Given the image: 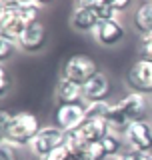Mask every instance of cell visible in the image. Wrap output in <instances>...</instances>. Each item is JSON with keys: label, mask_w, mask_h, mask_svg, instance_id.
I'll list each match as a JSON object with an SVG mask.
<instances>
[{"label": "cell", "mask_w": 152, "mask_h": 160, "mask_svg": "<svg viewBox=\"0 0 152 160\" xmlns=\"http://www.w3.org/2000/svg\"><path fill=\"white\" fill-rule=\"evenodd\" d=\"M126 150L132 152H152V122L148 120H138L132 122L122 132Z\"/></svg>", "instance_id": "8992f818"}, {"label": "cell", "mask_w": 152, "mask_h": 160, "mask_svg": "<svg viewBox=\"0 0 152 160\" xmlns=\"http://www.w3.org/2000/svg\"><path fill=\"white\" fill-rule=\"evenodd\" d=\"M70 24H72V28L78 30V32H94L96 26L100 24V18H98V14H96V10L78 6L72 12Z\"/></svg>", "instance_id": "5bb4252c"}, {"label": "cell", "mask_w": 152, "mask_h": 160, "mask_svg": "<svg viewBox=\"0 0 152 160\" xmlns=\"http://www.w3.org/2000/svg\"><path fill=\"white\" fill-rule=\"evenodd\" d=\"M116 160H134V154L130 152V150H124V152L120 154V156L116 158Z\"/></svg>", "instance_id": "f1b7e54d"}, {"label": "cell", "mask_w": 152, "mask_h": 160, "mask_svg": "<svg viewBox=\"0 0 152 160\" xmlns=\"http://www.w3.org/2000/svg\"><path fill=\"white\" fill-rule=\"evenodd\" d=\"M146 114H148V100H146V96L138 92H130L124 98H120L118 102L112 104L108 122L112 126V130L122 134L132 122L146 120Z\"/></svg>", "instance_id": "7a4b0ae2"}, {"label": "cell", "mask_w": 152, "mask_h": 160, "mask_svg": "<svg viewBox=\"0 0 152 160\" xmlns=\"http://www.w3.org/2000/svg\"><path fill=\"white\" fill-rule=\"evenodd\" d=\"M132 26L140 36H150L152 34V2H144L134 10Z\"/></svg>", "instance_id": "9a60e30c"}, {"label": "cell", "mask_w": 152, "mask_h": 160, "mask_svg": "<svg viewBox=\"0 0 152 160\" xmlns=\"http://www.w3.org/2000/svg\"><path fill=\"white\" fill-rule=\"evenodd\" d=\"M98 64L92 56L88 54H70V56L62 62L60 68V78L72 80V82L84 86L94 74H98Z\"/></svg>", "instance_id": "3957f363"}, {"label": "cell", "mask_w": 152, "mask_h": 160, "mask_svg": "<svg viewBox=\"0 0 152 160\" xmlns=\"http://www.w3.org/2000/svg\"><path fill=\"white\" fill-rule=\"evenodd\" d=\"M132 154H134V160H152V152H132Z\"/></svg>", "instance_id": "83f0119b"}, {"label": "cell", "mask_w": 152, "mask_h": 160, "mask_svg": "<svg viewBox=\"0 0 152 160\" xmlns=\"http://www.w3.org/2000/svg\"><path fill=\"white\" fill-rule=\"evenodd\" d=\"M102 2H106V0H78V6H82V8H92L96 10L100 6Z\"/></svg>", "instance_id": "4316f807"}, {"label": "cell", "mask_w": 152, "mask_h": 160, "mask_svg": "<svg viewBox=\"0 0 152 160\" xmlns=\"http://www.w3.org/2000/svg\"><path fill=\"white\" fill-rule=\"evenodd\" d=\"M108 4H110V6H112L116 12L120 14V12H126V10L132 6L134 0H108Z\"/></svg>", "instance_id": "484cf974"}, {"label": "cell", "mask_w": 152, "mask_h": 160, "mask_svg": "<svg viewBox=\"0 0 152 160\" xmlns=\"http://www.w3.org/2000/svg\"><path fill=\"white\" fill-rule=\"evenodd\" d=\"M150 98H152V96H150Z\"/></svg>", "instance_id": "1f68e13d"}, {"label": "cell", "mask_w": 152, "mask_h": 160, "mask_svg": "<svg viewBox=\"0 0 152 160\" xmlns=\"http://www.w3.org/2000/svg\"><path fill=\"white\" fill-rule=\"evenodd\" d=\"M110 132H112L110 122L108 120H102V118H86L84 122L76 128V134L80 136V140H82L86 146L104 140Z\"/></svg>", "instance_id": "ba28073f"}, {"label": "cell", "mask_w": 152, "mask_h": 160, "mask_svg": "<svg viewBox=\"0 0 152 160\" xmlns=\"http://www.w3.org/2000/svg\"><path fill=\"white\" fill-rule=\"evenodd\" d=\"M34 2H36V4H40V6H46V4H50L52 0H34Z\"/></svg>", "instance_id": "f546056e"}, {"label": "cell", "mask_w": 152, "mask_h": 160, "mask_svg": "<svg viewBox=\"0 0 152 160\" xmlns=\"http://www.w3.org/2000/svg\"><path fill=\"white\" fill-rule=\"evenodd\" d=\"M112 104L108 100H96V102H86V118H102L108 120Z\"/></svg>", "instance_id": "ac0fdd59"}, {"label": "cell", "mask_w": 152, "mask_h": 160, "mask_svg": "<svg viewBox=\"0 0 152 160\" xmlns=\"http://www.w3.org/2000/svg\"><path fill=\"white\" fill-rule=\"evenodd\" d=\"M94 38L102 46H116L124 38V26L118 18L112 20H102L94 30Z\"/></svg>", "instance_id": "8fae6325"}, {"label": "cell", "mask_w": 152, "mask_h": 160, "mask_svg": "<svg viewBox=\"0 0 152 160\" xmlns=\"http://www.w3.org/2000/svg\"><path fill=\"white\" fill-rule=\"evenodd\" d=\"M0 132L2 140L10 142L16 148L30 146L36 134L42 130V124L36 114L32 112H16L10 114L8 110H2V120H0Z\"/></svg>", "instance_id": "6da1fadb"}, {"label": "cell", "mask_w": 152, "mask_h": 160, "mask_svg": "<svg viewBox=\"0 0 152 160\" xmlns=\"http://www.w3.org/2000/svg\"><path fill=\"white\" fill-rule=\"evenodd\" d=\"M102 142V146H104V150H106V154H108V158H118L120 154L124 152V138H122V134L120 132H116V130H112V132L108 134L104 140H100Z\"/></svg>", "instance_id": "2e32d148"}, {"label": "cell", "mask_w": 152, "mask_h": 160, "mask_svg": "<svg viewBox=\"0 0 152 160\" xmlns=\"http://www.w3.org/2000/svg\"><path fill=\"white\" fill-rule=\"evenodd\" d=\"M10 90V76H8V70L6 66H0V92H2V96H6Z\"/></svg>", "instance_id": "d4e9b609"}, {"label": "cell", "mask_w": 152, "mask_h": 160, "mask_svg": "<svg viewBox=\"0 0 152 160\" xmlns=\"http://www.w3.org/2000/svg\"><path fill=\"white\" fill-rule=\"evenodd\" d=\"M44 44H46V28L40 22L28 24L26 30L22 32V36L18 38V48L30 54L40 52L44 48Z\"/></svg>", "instance_id": "30bf717a"}, {"label": "cell", "mask_w": 152, "mask_h": 160, "mask_svg": "<svg viewBox=\"0 0 152 160\" xmlns=\"http://www.w3.org/2000/svg\"><path fill=\"white\" fill-rule=\"evenodd\" d=\"M42 160H88L84 152H72L66 146H60L58 150H54L50 156L42 158Z\"/></svg>", "instance_id": "d6986e66"}, {"label": "cell", "mask_w": 152, "mask_h": 160, "mask_svg": "<svg viewBox=\"0 0 152 160\" xmlns=\"http://www.w3.org/2000/svg\"><path fill=\"white\" fill-rule=\"evenodd\" d=\"M148 2H152V0H148Z\"/></svg>", "instance_id": "4dcf8cb0"}, {"label": "cell", "mask_w": 152, "mask_h": 160, "mask_svg": "<svg viewBox=\"0 0 152 160\" xmlns=\"http://www.w3.org/2000/svg\"><path fill=\"white\" fill-rule=\"evenodd\" d=\"M84 154H86V158H88V160H106V158H108V154H106L102 142L88 144V146L84 148Z\"/></svg>", "instance_id": "44dd1931"}, {"label": "cell", "mask_w": 152, "mask_h": 160, "mask_svg": "<svg viewBox=\"0 0 152 160\" xmlns=\"http://www.w3.org/2000/svg\"><path fill=\"white\" fill-rule=\"evenodd\" d=\"M16 50H18V42H16V40L0 36V58H2V64H6L8 60L14 56Z\"/></svg>", "instance_id": "ffe728a7"}, {"label": "cell", "mask_w": 152, "mask_h": 160, "mask_svg": "<svg viewBox=\"0 0 152 160\" xmlns=\"http://www.w3.org/2000/svg\"><path fill=\"white\" fill-rule=\"evenodd\" d=\"M64 130H60L56 124H50V126H42V130L36 134V138L30 144V152L32 156H36L38 160L50 156L54 150H58L60 146H64Z\"/></svg>", "instance_id": "277c9868"}, {"label": "cell", "mask_w": 152, "mask_h": 160, "mask_svg": "<svg viewBox=\"0 0 152 160\" xmlns=\"http://www.w3.org/2000/svg\"><path fill=\"white\" fill-rule=\"evenodd\" d=\"M110 92V80L104 72L94 74L92 78L82 86V94H84V102H96V100H106Z\"/></svg>", "instance_id": "7c38bea8"}, {"label": "cell", "mask_w": 152, "mask_h": 160, "mask_svg": "<svg viewBox=\"0 0 152 160\" xmlns=\"http://www.w3.org/2000/svg\"><path fill=\"white\" fill-rule=\"evenodd\" d=\"M58 104H76V102H84V94H82V86L72 82V80L60 78L56 82V90H54Z\"/></svg>", "instance_id": "4fadbf2b"}, {"label": "cell", "mask_w": 152, "mask_h": 160, "mask_svg": "<svg viewBox=\"0 0 152 160\" xmlns=\"http://www.w3.org/2000/svg\"><path fill=\"white\" fill-rule=\"evenodd\" d=\"M28 24L22 20V16L12 8H2L0 10V36L16 40L22 36V32L26 30Z\"/></svg>", "instance_id": "9c48e42d"}, {"label": "cell", "mask_w": 152, "mask_h": 160, "mask_svg": "<svg viewBox=\"0 0 152 160\" xmlns=\"http://www.w3.org/2000/svg\"><path fill=\"white\" fill-rule=\"evenodd\" d=\"M0 160H20L18 148L12 146L6 140H2V144H0Z\"/></svg>", "instance_id": "7402d4cb"}, {"label": "cell", "mask_w": 152, "mask_h": 160, "mask_svg": "<svg viewBox=\"0 0 152 160\" xmlns=\"http://www.w3.org/2000/svg\"><path fill=\"white\" fill-rule=\"evenodd\" d=\"M86 120V102H76V104H58L54 110V124L64 130H76Z\"/></svg>", "instance_id": "52a82bcc"}, {"label": "cell", "mask_w": 152, "mask_h": 160, "mask_svg": "<svg viewBox=\"0 0 152 160\" xmlns=\"http://www.w3.org/2000/svg\"><path fill=\"white\" fill-rule=\"evenodd\" d=\"M140 58H146V60H152V34L150 36H140Z\"/></svg>", "instance_id": "cb8c5ba5"}, {"label": "cell", "mask_w": 152, "mask_h": 160, "mask_svg": "<svg viewBox=\"0 0 152 160\" xmlns=\"http://www.w3.org/2000/svg\"><path fill=\"white\" fill-rule=\"evenodd\" d=\"M40 8H42L40 4H36L34 0H28V2H22V4H18V6H14L12 10H16L26 24H34V22H38Z\"/></svg>", "instance_id": "e0dca14e"}, {"label": "cell", "mask_w": 152, "mask_h": 160, "mask_svg": "<svg viewBox=\"0 0 152 160\" xmlns=\"http://www.w3.org/2000/svg\"><path fill=\"white\" fill-rule=\"evenodd\" d=\"M96 14H98L100 22H102V20H112V18H118V12H116V10H114V8L108 4V0H106V2H102L98 8H96Z\"/></svg>", "instance_id": "603a6c76"}, {"label": "cell", "mask_w": 152, "mask_h": 160, "mask_svg": "<svg viewBox=\"0 0 152 160\" xmlns=\"http://www.w3.org/2000/svg\"><path fill=\"white\" fill-rule=\"evenodd\" d=\"M126 86L132 92L152 96V60L138 58L126 72Z\"/></svg>", "instance_id": "5b68a950"}]
</instances>
